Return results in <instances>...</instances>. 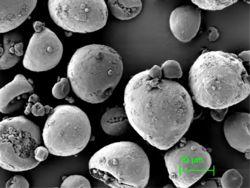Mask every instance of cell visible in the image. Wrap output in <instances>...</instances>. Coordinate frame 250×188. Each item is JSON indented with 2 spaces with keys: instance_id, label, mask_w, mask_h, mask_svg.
<instances>
[{
  "instance_id": "obj_14",
  "label": "cell",
  "mask_w": 250,
  "mask_h": 188,
  "mask_svg": "<svg viewBox=\"0 0 250 188\" xmlns=\"http://www.w3.org/2000/svg\"><path fill=\"white\" fill-rule=\"evenodd\" d=\"M12 31L0 34V70L13 67L23 55V37Z\"/></svg>"
},
{
  "instance_id": "obj_23",
  "label": "cell",
  "mask_w": 250,
  "mask_h": 188,
  "mask_svg": "<svg viewBox=\"0 0 250 188\" xmlns=\"http://www.w3.org/2000/svg\"><path fill=\"white\" fill-rule=\"evenodd\" d=\"M49 153L45 146L39 145L34 150V157L37 161L41 162L46 159Z\"/></svg>"
},
{
  "instance_id": "obj_2",
  "label": "cell",
  "mask_w": 250,
  "mask_h": 188,
  "mask_svg": "<svg viewBox=\"0 0 250 188\" xmlns=\"http://www.w3.org/2000/svg\"><path fill=\"white\" fill-rule=\"evenodd\" d=\"M193 99L210 109L229 108L248 97L249 75L236 54L221 50L202 53L189 72Z\"/></svg>"
},
{
  "instance_id": "obj_1",
  "label": "cell",
  "mask_w": 250,
  "mask_h": 188,
  "mask_svg": "<svg viewBox=\"0 0 250 188\" xmlns=\"http://www.w3.org/2000/svg\"><path fill=\"white\" fill-rule=\"evenodd\" d=\"M130 125L146 142L167 150L188 130L194 116L191 98L176 81L152 77L148 70L133 75L124 92Z\"/></svg>"
},
{
  "instance_id": "obj_10",
  "label": "cell",
  "mask_w": 250,
  "mask_h": 188,
  "mask_svg": "<svg viewBox=\"0 0 250 188\" xmlns=\"http://www.w3.org/2000/svg\"><path fill=\"white\" fill-rule=\"evenodd\" d=\"M201 22V10L190 5L174 9L169 19V27L173 36L179 41H191L198 33Z\"/></svg>"
},
{
  "instance_id": "obj_24",
  "label": "cell",
  "mask_w": 250,
  "mask_h": 188,
  "mask_svg": "<svg viewBox=\"0 0 250 188\" xmlns=\"http://www.w3.org/2000/svg\"><path fill=\"white\" fill-rule=\"evenodd\" d=\"M211 109V116L217 121L223 120L228 111V108Z\"/></svg>"
},
{
  "instance_id": "obj_5",
  "label": "cell",
  "mask_w": 250,
  "mask_h": 188,
  "mask_svg": "<svg viewBox=\"0 0 250 188\" xmlns=\"http://www.w3.org/2000/svg\"><path fill=\"white\" fill-rule=\"evenodd\" d=\"M91 132L86 114L76 106L63 104L52 110L42 136L50 153L67 157L80 153L86 147Z\"/></svg>"
},
{
  "instance_id": "obj_11",
  "label": "cell",
  "mask_w": 250,
  "mask_h": 188,
  "mask_svg": "<svg viewBox=\"0 0 250 188\" xmlns=\"http://www.w3.org/2000/svg\"><path fill=\"white\" fill-rule=\"evenodd\" d=\"M33 92L32 80L18 74L0 89V112L9 114L18 111L26 105Z\"/></svg>"
},
{
  "instance_id": "obj_6",
  "label": "cell",
  "mask_w": 250,
  "mask_h": 188,
  "mask_svg": "<svg viewBox=\"0 0 250 188\" xmlns=\"http://www.w3.org/2000/svg\"><path fill=\"white\" fill-rule=\"evenodd\" d=\"M39 126L23 116L0 121V167L14 172L32 169L40 163L34 157L42 142Z\"/></svg>"
},
{
  "instance_id": "obj_28",
  "label": "cell",
  "mask_w": 250,
  "mask_h": 188,
  "mask_svg": "<svg viewBox=\"0 0 250 188\" xmlns=\"http://www.w3.org/2000/svg\"><path fill=\"white\" fill-rule=\"evenodd\" d=\"M219 37V33L214 27H209L208 28V39L210 42H214Z\"/></svg>"
},
{
  "instance_id": "obj_31",
  "label": "cell",
  "mask_w": 250,
  "mask_h": 188,
  "mask_svg": "<svg viewBox=\"0 0 250 188\" xmlns=\"http://www.w3.org/2000/svg\"><path fill=\"white\" fill-rule=\"evenodd\" d=\"M33 105V104H32L31 102H27L24 111V113L25 115H28L29 114L31 113V108Z\"/></svg>"
},
{
  "instance_id": "obj_17",
  "label": "cell",
  "mask_w": 250,
  "mask_h": 188,
  "mask_svg": "<svg viewBox=\"0 0 250 188\" xmlns=\"http://www.w3.org/2000/svg\"><path fill=\"white\" fill-rule=\"evenodd\" d=\"M198 8L207 10H220L237 2L238 0H190Z\"/></svg>"
},
{
  "instance_id": "obj_22",
  "label": "cell",
  "mask_w": 250,
  "mask_h": 188,
  "mask_svg": "<svg viewBox=\"0 0 250 188\" xmlns=\"http://www.w3.org/2000/svg\"><path fill=\"white\" fill-rule=\"evenodd\" d=\"M5 187L7 188H28L29 184L23 176L16 175L7 181Z\"/></svg>"
},
{
  "instance_id": "obj_19",
  "label": "cell",
  "mask_w": 250,
  "mask_h": 188,
  "mask_svg": "<svg viewBox=\"0 0 250 188\" xmlns=\"http://www.w3.org/2000/svg\"><path fill=\"white\" fill-rule=\"evenodd\" d=\"M162 76L166 78H179L182 76V70L180 64L173 60L164 62L161 67Z\"/></svg>"
},
{
  "instance_id": "obj_9",
  "label": "cell",
  "mask_w": 250,
  "mask_h": 188,
  "mask_svg": "<svg viewBox=\"0 0 250 188\" xmlns=\"http://www.w3.org/2000/svg\"><path fill=\"white\" fill-rule=\"evenodd\" d=\"M62 53V44L58 37L44 26L35 31L30 39L22 64L32 71H47L59 64Z\"/></svg>"
},
{
  "instance_id": "obj_27",
  "label": "cell",
  "mask_w": 250,
  "mask_h": 188,
  "mask_svg": "<svg viewBox=\"0 0 250 188\" xmlns=\"http://www.w3.org/2000/svg\"><path fill=\"white\" fill-rule=\"evenodd\" d=\"M147 70L149 74L152 77L156 78H160L162 77L161 68L158 65H154L151 69Z\"/></svg>"
},
{
  "instance_id": "obj_12",
  "label": "cell",
  "mask_w": 250,
  "mask_h": 188,
  "mask_svg": "<svg viewBox=\"0 0 250 188\" xmlns=\"http://www.w3.org/2000/svg\"><path fill=\"white\" fill-rule=\"evenodd\" d=\"M38 0H0V34L19 26L30 16Z\"/></svg>"
},
{
  "instance_id": "obj_26",
  "label": "cell",
  "mask_w": 250,
  "mask_h": 188,
  "mask_svg": "<svg viewBox=\"0 0 250 188\" xmlns=\"http://www.w3.org/2000/svg\"><path fill=\"white\" fill-rule=\"evenodd\" d=\"M32 114L36 117L43 116L45 113V106L40 102L34 104L31 108Z\"/></svg>"
},
{
  "instance_id": "obj_29",
  "label": "cell",
  "mask_w": 250,
  "mask_h": 188,
  "mask_svg": "<svg viewBox=\"0 0 250 188\" xmlns=\"http://www.w3.org/2000/svg\"><path fill=\"white\" fill-rule=\"evenodd\" d=\"M239 59L243 62H250V51L244 50L237 56Z\"/></svg>"
},
{
  "instance_id": "obj_16",
  "label": "cell",
  "mask_w": 250,
  "mask_h": 188,
  "mask_svg": "<svg viewBox=\"0 0 250 188\" xmlns=\"http://www.w3.org/2000/svg\"><path fill=\"white\" fill-rule=\"evenodd\" d=\"M107 6L111 14L120 20H128L141 11V0H108Z\"/></svg>"
},
{
  "instance_id": "obj_30",
  "label": "cell",
  "mask_w": 250,
  "mask_h": 188,
  "mask_svg": "<svg viewBox=\"0 0 250 188\" xmlns=\"http://www.w3.org/2000/svg\"><path fill=\"white\" fill-rule=\"evenodd\" d=\"M40 101V99L38 95L34 93L30 95L27 101V102H31L33 104Z\"/></svg>"
},
{
  "instance_id": "obj_7",
  "label": "cell",
  "mask_w": 250,
  "mask_h": 188,
  "mask_svg": "<svg viewBox=\"0 0 250 188\" xmlns=\"http://www.w3.org/2000/svg\"><path fill=\"white\" fill-rule=\"evenodd\" d=\"M48 8L54 22L72 32L97 31L104 26L108 18L104 0H48Z\"/></svg>"
},
{
  "instance_id": "obj_25",
  "label": "cell",
  "mask_w": 250,
  "mask_h": 188,
  "mask_svg": "<svg viewBox=\"0 0 250 188\" xmlns=\"http://www.w3.org/2000/svg\"><path fill=\"white\" fill-rule=\"evenodd\" d=\"M197 187L199 188H218L221 187L220 178H213L202 182Z\"/></svg>"
},
{
  "instance_id": "obj_4",
  "label": "cell",
  "mask_w": 250,
  "mask_h": 188,
  "mask_svg": "<svg viewBox=\"0 0 250 188\" xmlns=\"http://www.w3.org/2000/svg\"><path fill=\"white\" fill-rule=\"evenodd\" d=\"M94 178L112 188H144L149 180L150 164L143 149L132 141L106 145L88 162Z\"/></svg>"
},
{
  "instance_id": "obj_18",
  "label": "cell",
  "mask_w": 250,
  "mask_h": 188,
  "mask_svg": "<svg viewBox=\"0 0 250 188\" xmlns=\"http://www.w3.org/2000/svg\"><path fill=\"white\" fill-rule=\"evenodd\" d=\"M243 177L235 169L226 171L220 178V184L224 188H238L243 183Z\"/></svg>"
},
{
  "instance_id": "obj_15",
  "label": "cell",
  "mask_w": 250,
  "mask_h": 188,
  "mask_svg": "<svg viewBox=\"0 0 250 188\" xmlns=\"http://www.w3.org/2000/svg\"><path fill=\"white\" fill-rule=\"evenodd\" d=\"M101 125L106 134L118 136L126 133L130 124L125 108L114 107L107 110L103 115Z\"/></svg>"
},
{
  "instance_id": "obj_8",
  "label": "cell",
  "mask_w": 250,
  "mask_h": 188,
  "mask_svg": "<svg viewBox=\"0 0 250 188\" xmlns=\"http://www.w3.org/2000/svg\"><path fill=\"white\" fill-rule=\"evenodd\" d=\"M169 178L176 187L188 188L210 168L211 157L207 149L193 141H181L164 156Z\"/></svg>"
},
{
  "instance_id": "obj_33",
  "label": "cell",
  "mask_w": 250,
  "mask_h": 188,
  "mask_svg": "<svg viewBox=\"0 0 250 188\" xmlns=\"http://www.w3.org/2000/svg\"><path fill=\"white\" fill-rule=\"evenodd\" d=\"M245 153H246V158H247L248 159H250V152H246Z\"/></svg>"
},
{
  "instance_id": "obj_21",
  "label": "cell",
  "mask_w": 250,
  "mask_h": 188,
  "mask_svg": "<svg viewBox=\"0 0 250 188\" xmlns=\"http://www.w3.org/2000/svg\"><path fill=\"white\" fill-rule=\"evenodd\" d=\"M70 85V83L68 79L62 78L52 88V95L57 99L64 98L69 92Z\"/></svg>"
},
{
  "instance_id": "obj_13",
  "label": "cell",
  "mask_w": 250,
  "mask_h": 188,
  "mask_svg": "<svg viewBox=\"0 0 250 188\" xmlns=\"http://www.w3.org/2000/svg\"><path fill=\"white\" fill-rule=\"evenodd\" d=\"M249 113L237 112L229 116L224 125L226 139L229 145L236 150L250 152Z\"/></svg>"
},
{
  "instance_id": "obj_3",
  "label": "cell",
  "mask_w": 250,
  "mask_h": 188,
  "mask_svg": "<svg viewBox=\"0 0 250 188\" xmlns=\"http://www.w3.org/2000/svg\"><path fill=\"white\" fill-rule=\"evenodd\" d=\"M122 58L113 48L92 44L75 52L67 76L75 94L86 102H104L112 94L123 73Z\"/></svg>"
},
{
  "instance_id": "obj_32",
  "label": "cell",
  "mask_w": 250,
  "mask_h": 188,
  "mask_svg": "<svg viewBox=\"0 0 250 188\" xmlns=\"http://www.w3.org/2000/svg\"><path fill=\"white\" fill-rule=\"evenodd\" d=\"M45 113L48 114L49 113V112L51 111L52 108L50 107L49 105H45Z\"/></svg>"
},
{
  "instance_id": "obj_20",
  "label": "cell",
  "mask_w": 250,
  "mask_h": 188,
  "mask_svg": "<svg viewBox=\"0 0 250 188\" xmlns=\"http://www.w3.org/2000/svg\"><path fill=\"white\" fill-rule=\"evenodd\" d=\"M61 188H90L89 180L80 175H71L65 178L62 181Z\"/></svg>"
}]
</instances>
